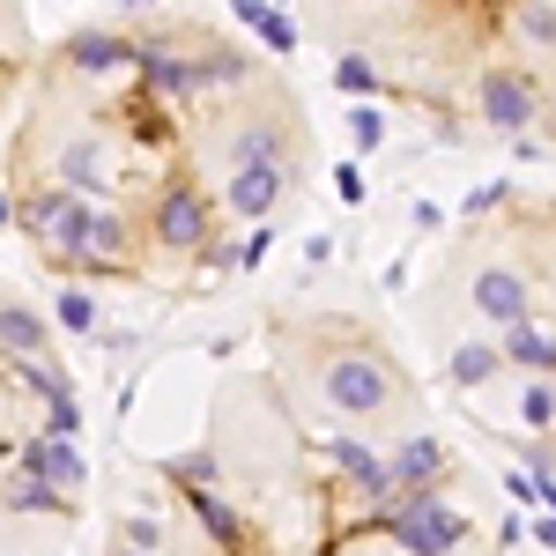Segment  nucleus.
I'll use <instances>...</instances> for the list:
<instances>
[{
	"instance_id": "31",
	"label": "nucleus",
	"mask_w": 556,
	"mask_h": 556,
	"mask_svg": "<svg viewBox=\"0 0 556 556\" xmlns=\"http://www.w3.org/2000/svg\"><path fill=\"white\" fill-rule=\"evenodd\" d=\"M497 201H505V186H475V193H468V215H482V208H497Z\"/></svg>"
},
{
	"instance_id": "24",
	"label": "nucleus",
	"mask_w": 556,
	"mask_h": 556,
	"mask_svg": "<svg viewBox=\"0 0 556 556\" xmlns=\"http://www.w3.org/2000/svg\"><path fill=\"white\" fill-rule=\"evenodd\" d=\"M164 475H172L178 490H201V482L215 475V460H208V453H178V460H164Z\"/></svg>"
},
{
	"instance_id": "11",
	"label": "nucleus",
	"mask_w": 556,
	"mask_h": 556,
	"mask_svg": "<svg viewBox=\"0 0 556 556\" xmlns=\"http://www.w3.org/2000/svg\"><path fill=\"white\" fill-rule=\"evenodd\" d=\"M60 60H75L83 75H104V67H127L134 45H127V38H112V30H75V38L60 45Z\"/></svg>"
},
{
	"instance_id": "32",
	"label": "nucleus",
	"mask_w": 556,
	"mask_h": 556,
	"mask_svg": "<svg viewBox=\"0 0 556 556\" xmlns=\"http://www.w3.org/2000/svg\"><path fill=\"white\" fill-rule=\"evenodd\" d=\"M230 15H238V23H245V30H253L260 15H267V0H230Z\"/></svg>"
},
{
	"instance_id": "28",
	"label": "nucleus",
	"mask_w": 556,
	"mask_h": 556,
	"mask_svg": "<svg viewBox=\"0 0 556 556\" xmlns=\"http://www.w3.org/2000/svg\"><path fill=\"white\" fill-rule=\"evenodd\" d=\"M505 490H513L519 505H542V475H505Z\"/></svg>"
},
{
	"instance_id": "4",
	"label": "nucleus",
	"mask_w": 556,
	"mask_h": 556,
	"mask_svg": "<svg viewBox=\"0 0 556 556\" xmlns=\"http://www.w3.org/2000/svg\"><path fill=\"white\" fill-rule=\"evenodd\" d=\"M319 386H327V401L342 416H379L386 401H393V371H386L379 356H327Z\"/></svg>"
},
{
	"instance_id": "35",
	"label": "nucleus",
	"mask_w": 556,
	"mask_h": 556,
	"mask_svg": "<svg viewBox=\"0 0 556 556\" xmlns=\"http://www.w3.org/2000/svg\"><path fill=\"white\" fill-rule=\"evenodd\" d=\"M119 556H149V549H134V542H119Z\"/></svg>"
},
{
	"instance_id": "3",
	"label": "nucleus",
	"mask_w": 556,
	"mask_h": 556,
	"mask_svg": "<svg viewBox=\"0 0 556 556\" xmlns=\"http://www.w3.org/2000/svg\"><path fill=\"white\" fill-rule=\"evenodd\" d=\"M475 112H482L497 134H527L534 119H542V83H534L527 67H490L482 89H475Z\"/></svg>"
},
{
	"instance_id": "36",
	"label": "nucleus",
	"mask_w": 556,
	"mask_h": 556,
	"mask_svg": "<svg viewBox=\"0 0 556 556\" xmlns=\"http://www.w3.org/2000/svg\"><path fill=\"white\" fill-rule=\"evenodd\" d=\"M8 215H15V208H8V193H0V223H8Z\"/></svg>"
},
{
	"instance_id": "20",
	"label": "nucleus",
	"mask_w": 556,
	"mask_h": 556,
	"mask_svg": "<svg viewBox=\"0 0 556 556\" xmlns=\"http://www.w3.org/2000/svg\"><path fill=\"white\" fill-rule=\"evenodd\" d=\"M519 424L527 430H556V386H527V401H519Z\"/></svg>"
},
{
	"instance_id": "18",
	"label": "nucleus",
	"mask_w": 556,
	"mask_h": 556,
	"mask_svg": "<svg viewBox=\"0 0 556 556\" xmlns=\"http://www.w3.org/2000/svg\"><path fill=\"white\" fill-rule=\"evenodd\" d=\"M52 319H60L67 334H89V327H97V298H89L83 282H67V290H60V304H52Z\"/></svg>"
},
{
	"instance_id": "14",
	"label": "nucleus",
	"mask_w": 556,
	"mask_h": 556,
	"mask_svg": "<svg viewBox=\"0 0 556 556\" xmlns=\"http://www.w3.org/2000/svg\"><path fill=\"white\" fill-rule=\"evenodd\" d=\"M334 460L349 468V482H356L364 497H386V490H393V460H379V453H364L356 438H342V445H334Z\"/></svg>"
},
{
	"instance_id": "13",
	"label": "nucleus",
	"mask_w": 556,
	"mask_h": 556,
	"mask_svg": "<svg viewBox=\"0 0 556 556\" xmlns=\"http://www.w3.org/2000/svg\"><path fill=\"white\" fill-rule=\"evenodd\" d=\"M75 505V490H60V482H45V475H15L8 482V513H67Z\"/></svg>"
},
{
	"instance_id": "37",
	"label": "nucleus",
	"mask_w": 556,
	"mask_h": 556,
	"mask_svg": "<svg viewBox=\"0 0 556 556\" xmlns=\"http://www.w3.org/2000/svg\"><path fill=\"white\" fill-rule=\"evenodd\" d=\"M127 8H149V0H127Z\"/></svg>"
},
{
	"instance_id": "30",
	"label": "nucleus",
	"mask_w": 556,
	"mask_h": 556,
	"mask_svg": "<svg viewBox=\"0 0 556 556\" xmlns=\"http://www.w3.org/2000/svg\"><path fill=\"white\" fill-rule=\"evenodd\" d=\"M527 30L534 38H556V8H527Z\"/></svg>"
},
{
	"instance_id": "1",
	"label": "nucleus",
	"mask_w": 556,
	"mask_h": 556,
	"mask_svg": "<svg viewBox=\"0 0 556 556\" xmlns=\"http://www.w3.org/2000/svg\"><path fill=\"white\" fill-rule=\"evenodd\" d=\"M371 527H386L408 556H453L460 542H468V519L445 513L438 497H393V505L371 513Z\"/></svg>"
},
{
	"instance_id": "25",
	"label": "nucleus",
	"mask_w": 556,
	"mask_h": 556,
	"mask_svg": "<svg viewBox=\"0 0 556 556\" xmlns=\"http://www.w3.org/2000/svg\"><path fill=\"white\" fill-rule=\"evenodd\" d=\"M83 430V408H75V393L67 401H45V438H75Z\"/></svg>"
},
{
	"instance_id": "19",
	"label": "nucleus",
	"mask_w": 556,
	"mask_h": 556,
	"mask_svg": "<svg viewBox=\"0 0 556 556\" xmlns=\"http://www.w3.org/2000/svg\"><path fill=\"white\" fill-rule=\"evenodd\" d=\"M60 178H67L75 193H97V186H104V178H97V141H75V149L60 156Z\"/></svg>"
},
{
	"instance_id": "2",
	"label": "nucleus",
	"mask_w": 556,
	"mask_h": 556,
	"mask_svg": "<svg viewBox=\"0 0 556 556\" xmlns=\"http://www.w3.org/2000/svg\"><path fill=\"white\" fill-rule=\"evenodd\" d=\"M15 223H23L52 260H67V253H83V245H89V208H83L75 186H38V193L15 208Z\"/></svg>"
},
{
	"instance_id": "17",
	"label": "nucleus",
	"mask_w": 556,
	"mask_h": 556,
	"mask_svg": "<svg viewBox=\"0 0 556 556\" xmlns=\"http://www.w3.org/2000/svg\"><path fill=\"white\" fill-rule=\"evenodd\" d=\"M186 505H193V519L208 527V534L223 542V549H238V542H245V527H238V513H230V505H215L208 490H186Z\"/></svg>"
},
{
	"instance_id": "15",
	"label": "nucleus",
	"mask_w": 556,
	"mask_h": 556,
	"mask_svg": "<svg viewBox=\"0 0 556 556\" xmlns=\"http://www.w3.org/2000/svg\"><path fill=\"white\" fill-rule=\"evenodd\" d=\"M0 349L8 356H45V319L30 304H0Z\"/></svg>"
},
{
	"instance_id": "5",
	"label": "nucleus",
	"mask_w": 556,
	"mask_h": 556,
	"mask_svg": "<svg viewBox=\"0 0 556 556\" xmlns=\"http://www.w3.org/2000/svg\"><path fill=\"white\" fill-rule=\"evenodd\" d=\"M282 193H290V156H238L230 164V208L245 223H260Z\"/></svg>"
},
{
	"instance_id": "6",
	"label": "nucleus",
	"mask_w": 556,
	"mask_h": 556,
	"mask_svg": "<svg viewBox=\"0 0 556 556\" xmlns=\"http://www.w3.org/2000/svg\"><path fill=\"white\" fill-rule=\"evenodd\" d=\"M156 238H164L172 253H201V245H208V201H201L193 186H164V201H156Z\"/></svg>"
},
{
	"instance_id": "33",
	"label": "nucleus",
	"mask_w": 556,
	"mask_h": 556,
	"mask_svg": "<svg viewBox=\"0 0 556 556\" xmlns=\"http://www.w3.org/2000/svg\"><path fill=\"white\" fill-rule=\"evenodd\" d=\"M534 542H542V549H556V513H534Z\"/></svg>"
},
{
	"instance_id": "26",
	"label": "nucleus",
	"mask_w": 556,
	"mask_h": 556,
	"mask_svg": "<svg viewBox=\"0 0 556 556\" xmlns=\"http://www.w3.org/2000/svg\"><path fill=\"white\" fill-rule=\"evenodd\" d=\"M119 542H134V549H164V527H156V519H119Z\"/></svg>"
},
{
	"instance_id": "23",
	"label": "nucleus",
	"mask_w": 556,
	"mask_h": 556,
	"mask_svg": "<svg viewBox=\"0 0 556 556\" xmlns=\"http://www.w3.org/2000/svg\"><path fill=\"white\" fill-rule=\"evenodd\" d=\"M334 83H342L349 97H371V89H379V67H371V60H364V52H349L342 67H334Z\"/></svg>"
},
{
	"instance_id": "21",
	"label": "nucleus",
	"mask_w": 556,
	"mask_h": 556,
	"mask_svg": "<svg viewBox=\"0 0 556 556\" xmlns=\"http://www.w3.org/2000/svg\"><path fill=\"white\" fill-rule=\"evenodd\" d=\"M253 38L267 45V52H298V23H290L282 8H267V15H260V23H253Z\"/></svg>"
},
{
	"instance_id": "12",
	"label": "nucleus",
	"mask_w": 556,
	"mask_h": 556,
	"mask_svg": "<svg viewBox=\"0 0 556 556\" xmlns=\"http://www.w3.org/2000/svg\"><path fill=\"white\" fill-rule=\"evenodd\" d=\"M505 364H519V371H534V379H549L556 371V342L527 319V327H505Z\"/></svg>"
},
{
	"instance_id": "27",
	"label": "nucleus",
	"mask_w": 556,
	"mask_h": 556,
	"mask_svg": "<svg viewBox=\"0 0 556 556\" xmlns=\"http://www.w3.org/2000/svg\"><path fill=\"white\" fill-rule=\"evenodd\" d=\"M334 193L356 208V201H364V172H356V164H334Z\"/></svg>"
},
{
	"instance_id": "22",
	"label": "nucleus",
	"mask_w": 556,
	"mask_h": 556,
	"mask_svg": "<svg viewBox=\"0 0 556 556\" xmlns=\"http://www.w3.org/2000/svg\"><path fill=\"white\" fill-rule=\"evenodd\" d=\"M349 141H356V156H371V149L386 141V119L371 112V104H356V112H349Z\"/></svg>"
},
{
	"instance_id": "29",
	"label": "nucleus",
	"mask_w": 556,
	"mask_h": 556,
	"mask_svg": "<svg viewBox=\"0 0 556 556\" xmlns=\"http://www.w3.org/2000/svg\"><path fill=\"white\" fill-rule=\"evenodd\" d=\"M260 260H267V230H253V238H245V245H238V267H245V275H253Z\"/></svg>"
},
{
	"instance_id": "16",
	"label": "nucleus",
	"mask_w": 556,
	"mask_h": 556,
	"mask_svg": "<svg viewBox=\"0 0 556 556\" xmlns=\"http://www.w3.org/2000/svg\"><path fill=\"white\" fill-rule=\"evenodd\" d=\"M497 371H505V349L468 342V349H453V371H445V379H453V386H490Z\"/></svg>"
},
{
	"instance_id": "34",
	"label": "nucleus",
	"mask_w": 556,
	"mask_h": 556,
	"mask_svg": "<svg viewBox=\"0 0 556 556\" xmlns=\"http://www.w3.org/2000/svg\"><path fill=\"white\" fill-rule=\"evenodd\" d=\"M534 513H556V475H542V505Z\"/></svg>"
},
{
	"instance_id": "9",
	"label": "nucleus",
	"mask_w": 556,
	"mask_h": 556,
	"mask_svg": "<svg viewBox=\"0 0 556 556\" xmlns=\"http://www.w3.org/2000/svg\"><path fill=\"white\" fill-rule=\"evenodd\" d=\"M438 475H445V445H438V438H408V445L393 453L401 497H438Z\"/></svg>"
},
{
	"instance_id": "8",
	"label": "nucleus",
	"mask_w": 556,
	"mask_h": 556,
	"mask_svg": "<svg viewBox=\"0 0 556 556\" xmlns=\"http://www.w3.org/2000/svg\"><path fill=\"white\" fill-rule=\"evenodd\" d=\"M134 67H141V83L156 89V97H193V89H208V83H201V60H178L164 38L134 45Z\"/></svg>"
},
{
	"instance_id": "7",
	"label": "nucleus",
	"mask_w": 556,
	"mask_h": 556,
	"mask_svg": "<svg viewBox=\"0 0 556 556\" xmlns=\"http://www.w3.org/2000/svg\"><path fill=\"white\" fill-rule=\"evenodd\" d=\"M475 312L497 319V327H527V312H534L527 275H513V267H482V275H475Z\"/></svg>"
},
{
	"instance_id": "10",
	"label": "nucleus",
	"mask_w": 556,
	"mask_h": 556,
	"mask_svg": "<svg viewBox=\"0 0 556 556\" xmlns=\"http://www.w3.org/2000/svg\"><path fill=\"white\" fill-rule=\"evenodd\" d=\"M23 468L45 475V482H60V490H83V453H75V438H38V445H23Z\"/></svg>"
}]
</instances>
